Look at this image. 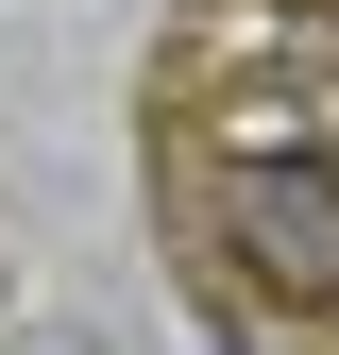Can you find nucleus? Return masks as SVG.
<instances>
[{
  "label": "nucleus",
  "instance_id": "f257e3e1",
  "mask_svg": "<svg viewBox=\"0 0 339 355\" xmlns=\"http://www.w3.org/2000/svg\"><path fill=\"white\" fill-rule=\"evenodd\" d=\"M170 203H187V254L221 288V322H254L272 355H339V136L306 102L204 85L187 153H170Z\"/></svg>",
  "mask_w": 339,
  "mask_h": 355
}]
</instances>
